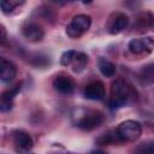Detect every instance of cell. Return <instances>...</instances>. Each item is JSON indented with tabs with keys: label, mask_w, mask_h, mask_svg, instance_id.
Wrapping results in <instances>:
<instances>
[{
	"label": "cell",
	"mask_w": 154,
	"mask_h": 154,
	"mask_svg": "<svg viewBox=\"0 0 154 154\" xmlns=\"http://www.w3.org/2000/svg\"><path fill=\"white\" fill-rule=\"evenodd\" d=\"M138 97L136 88L125 79L118 78L111 85V96L108 105L112 109L132 105Z\"/></svg>",
	"instance_id": "cell-1"
},
{
	"label": "cell",
	"mask_w": 154,
	"mask_h": 154,
	"mask_svg": "<svg viewBox=\"0 0 154 154\" xmlns=\"http://www.w3.org/2000/svg\"><path fill=\"white\" fill-rule=\"evenodd\" d=\"M72 119L77 128L90 131L99 128L105 122V116L100 111L78 108L72 114Z\"/></svg>",
	"instance_id": "cell-2"
},
{
	"label": "cell",
	"mask_w": 154,
	"mask_h": 154,
	"mask_svg": "<svg viewBox=\"0 0 154 154\" xmlns=\"http://www.w3.org/2000/svg\"><path fill=\"white\" fill-rule=\"evenodd\" d=\"M118 137L123 142H134L142 134V125L136 120H125L122 122L116 129Z\"/></svg>",
	"instance_id": "cell-3"
},
{
	"label": "cell",
	"mask_w": 154,
	"mask_h": 154,
	"mask_svg": "<svg viewBox=\"0 0 154 154\" xmlns=\"http://www.w3.org/2000/svg\"><path fill=\"white\" fill-rule=\"evenodd\" d=\"M91 18L87 14H77L72 18L70 24L66 26V34L71 38H77L89 30Z\"/></svg>",
	"instance_id": "cell-4"
},
{
	"label": "cell",
	"mask_w": 154,
	"mask_h": 154,
	"mask_svg": "<svg viewBox=\"0 0 154 154\" xmlns=\"http://www.w3.org/2000/svg\"><path fill=\"white\" fill-rule=\"evenodd\" d=\"M11 137H12V142H13V146L17 152L26 153V152H30L34 147L32 137L26 131L14 130V131H12Z\"/></svg>",
	"instance_id": "cell-5"
},
{
	"label": "cell",
	"mask_w": 154,
	"mask_h": 154,
	"mask_svg": "<svg viewBox=\"0 0 154 154\" xmlns=\"http://www.w3.org/2000/svg\"><path fill=\"white\" fill-rule=\"evenodd\" d=\"M129 51L134 54H148L154 49V40L152 37H137V38H132L129 45Z\"/></svg>",
	"instance_id": "cell-6"
},
{
	"label": "cell",
	"mask_w": 154,
	"mask_h": 154,
	"mask_svg": "<svg viewBox=\"0 0 154 154\" xmlns=\"http://www.w3.org/2000/svg\"><path fill=\"white\" fill-rule=\"evenodd\" d=\"M129 25V17L125 13L122 12H116L113 13L107 23V30L112 35H117L125 30Z\"/></svg>",
	"instance_id": "cell-7"
},
{
	"label": "cell",
	"mask_w": 154,
	"mask_h": 154,
	"mask_svg": "<svg viewBox=\"0 0 154 154\" xmlns=\"http://www.w3.org/2000/svg\"><path fill=\"white\" fill-rule=\"evenodd\" d=\"M53 87L60 94L71 95L76 89V82L67 75H58L53 79Z\"/></svg>",
	"instance_id": "cell-8"
},
{
	"label": "cell",
	"mask_w": 154,
	"mask_h": 154,
	"mask_svg": "<svg viewBox=\"0 0 154 154\" xmlns=\"http://www.w3.org/2000/svg\"><path fill=\"white\" fill-rule=\"evenodd\" d=\"M22 34L30 42H41L45 37L43 29L36 23H31V22H26L22 26Z\"/></svg>",
	"instance_id": "cell-9"
},
{
	"label": "cell",
	"mask_w": 154,
	"mask_h": 154,
	"mask_svg": "<svg viewBox=\"0 0 154 154\" xmlns=\"http://www.w3.org/2000/svg\"><path fill=\"white\" fill-rule=\"evenodd\" d=\"M83 95L88 100H102L105 97V85L100 81H94L85 85Z\"/></svg>",
	"instance_id": "cell-10"
},
{
	"label": "cell",
	"mask_w": 154,
	"mask_h": 154,
	"mask_svg": "<svg viewBox=\"0 0 154 154\" xmlns=\"http://www.w3.org/2000/svg\"><path fill=\"white\" fill-rule=\"evenodd\" d=\"M20 83L16 84L13 88L6 90L2 93L1 95V100H0V109L1 112H7L13 107V100L17 96V94L20 91Z\"/></svg>",
	"instance_id": "cell-11"
},
{
	"label": "cell",
	"mask_w": 154,
	"mask_h": 154,
	"mask_svg": "<svg viewBox=\"0 0 154 154\" xmlns=\"http://www.w3.org/2000/svg\"><path fill=\"white\" fill-rule=\"evenodd\" d=\"M17 75V67L16 65L6 59V58H1L0 61V79L2 82H10L12 81Z\"/></svg>",
	"instance_id": "cell-12"
},
{
	"label": "cell",
	"mask_w": 154,
	"mask_h": 154,
	"mask_svg": "<svg viewBox=\"0 0 154 154\" xmlns=\"http://www.w3.org/2000/svg\"><path fill=\"white\" fill-rule=\"evenodd\" d=\"M96 144L99 146H109V144H116V143H122L120 138L118 137V134L116 130H108L103 134H101L96 138Z\"/></svg>",
	"instance_id": "cell-13"
},
{
	"label": "cell",
	"mask_w": 154,
	"mask_h": 154,
	"mask_svg": "<svg viewBox=\"0 0 154 154\" xmlns=\"http://www.w3.org/2000/svg\"><path fill=\"white\" fill-rule=\"evenodd\" d=\"M97 66H99V70L100 72L105 76V77H113L117 72V67L116 65L107 60L106 58H100L99 61H97Z\"/></svg>",
	"instance_id": "cell-14"
},
{
	"label": "cell",
	"mask_w": 154,
	"mask_h": 154,
	"mask_svg": "<svg viewBox=\"0 0 154 154\" xmlns=\"http://www.w3.org/2000/svg\"><path fill=\"white\" fill-rule=\"evenodd\" d=\"M154 23V17L149 13V12H143L141 14H138L137 19H136V26L140 30H147L148 28H150Z\"/></svg>",
	"instance_id": "cell-15"
},
{
	"label": "cell",
	"mask_w": 154,
	"mask_h": 154,
	"mask_svg": "<svg viewBox=\"0 0 154 154\" xmlns=\"http://www.w3.org/2000/svg\"><path fill=\"white\" fill-rule=\"evenodd\" d=\"M87 64H88V55L83 52H77L75 58H73L71 66H72V70L75 72H81L82 70H84Z\"/></svg>",
	"instance_id": "cell-16"
},
{
	"label": "cell",
	"mask_w": 154,
	"mask_h": 154,
	"mask_svg": "<svg viewBox=\"0 0 154 154\" xmlns=\"http://www.w3.org/2000/svg\"><path fill=\"white\" fill-rule=\"evenodd\" d=\"M29 63L35 66V67H46L51 64V59L48 55L42 54V53H35L34 55L30 57Z\"/></svg>",
	"instance_id": "cell-17"
},
{
	"label": "cell",
	"mask_w": 154,
	"mask_h": 154,
	"mask_svg": "<svg viewBox=\"0 0 154 154\" xmlns=\"http://www.w3.org/2000/svg\"><path fill=\"white\" fill-rule=\"evenodd\" d=\"M25 0H0V7L4 13L12 12L18 6H22Z\"/></svg>",
	"instance_id": "cell-18"
},
{
	"label": "cell",
	"mask_w": 154,
	"mask_h": 154,
	"mask_svg": "<svg viewBox=\"0 0 154 154\" xmlns=\"http://www.w3.org/2000/svg\"><path fill=\"white\" fill-rule=\"evenodd\" d=\"M141 77L148 83H154V64H149L142 67Z\"/></svg>",
	"instance_id": "cell-19"
},
{
	"label": "cell",
	"mask_w": 154,
	"mask_h": 154,
	"mask_svg": "<svg viewBox=\"0 0 154 154\" xmlns=\"http://www.w3.org/2000/svg\"><path fill=\"white\" fill-rule=\"evenodd\" d=\"M76 53H77V51H73V49L65 51V52L61 54V57H60V64H61L63 66H69V65H71L72 61H73V58H75Z\"/></svg>",
	"instance_id": "cell-20"
},
{
	"label": "cell",
	"mask_w": 154,
	"mask_h": 154,
	"mask_svg": "<svg viewBox=\"0 0 154 154\" xmlns=\"http://www.w3.org/2000/svg\"><path fill=\"white\" fill-rule=\"evenodd\" d=\"M138 153H154V141H146L135 148Z\"/></svg>",
	"instance_id": "cell-21"
},
{
	"label": "cell",
	"mask_w": 154,
	"mask_h": 154,
	"mask_svg": "<svg viewBox=\"0 0 154 154\" xmlns=\"http://www.w3.org/2000/svg\"><path fill=\"white\" fill-rule=\"evenodd\" d=\"M5 40H6V30L4 26H1V41L5 42Z\"/></svg>",
	"instance_id": "cell-22"
},
{
	"label": "cell",
	"mask_w": 154,
	"mask_h": 154,
	"mask_svg": "<svg viewBox=\"0 0 154 154\" xmlns=\"http://www.w3.org/2000/svg\"><path fill=\"white\" fill-rule=\"evenodd\" d=\"M52 2H54V4H57V5H64V4H66L69 0H51Z\"/></svg>",
	"instance_id": "cell-23"
},
{
	"label": "cell",
	"mask_w": 154,
	"mask_h": 154,
	"mask_svg": "<svg viewBox=\"0 0 154 154\" xmlns=\"http://www.w3.org/2000/svg\"><path fill=\"white\" fill-rule=\"evenodd\" d=\"M82 2L83 4H90V2H93V0H82Z\"/></svg>",
	"instance_id": "cell-24"
}]
</instances>
